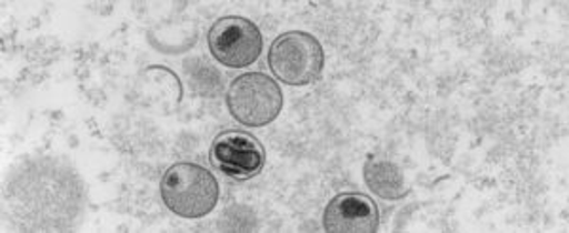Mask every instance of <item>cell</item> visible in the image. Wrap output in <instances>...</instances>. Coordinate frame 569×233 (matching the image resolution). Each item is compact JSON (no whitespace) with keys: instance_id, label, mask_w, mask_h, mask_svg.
I'll use <instances>...</instances> for the list:
<instances>
[{"instance_id":"7","label":"cell","mask_w":569,"mask_h":233,"mask_svg":"<svg viewBox=\"0 0 569 233\" xmlns=\"http://www.w3.org/2000/svg\"><path fill=\"white\" fill-rule=\"evenodd\" d=\"M370 192L382 200H402L408 194L407 179L399 165L391 162H369L362 169Z\"/></svg>"},{"instance_id":"2","label":"cell","mask_w":569,"mask_h":233,"mask_svg":"<svg viewBox=\"0 0 569 233\" xmlns=\"http://www.w3.org/2000/svg\"><path fill=\"white\" fill-rule=\"evenodd\" d=\"M268 65L283 84H316L323 74V45L313 34L302 31L279 34L268 53Z\"/></svg>"},{"instance_id":"5","label":"cell","mask_w":569,"mask_h":233,"mask_svg":"<svg viewBox=\"0 0 569 233\" xmlns=\"http://www.w3.org/2000/svg\"><path fill=\"white\" fill-rule=\"evenodd\" d=\"M211 162L230 179L247 181L264 168V146L246 131H224L211 144Z\"/></svg>"},{"instance_id":"3","label":"cell","mask_w":569,"mask_h":233,"mask_svg":"<svg viewBox=\"0 0 569 233\" xmlns=\"http://www.w3.org/2000/svg\"><path fill=\"white\" fill-rule=\"evenodd\" d=\"M228 111L247 128H264L281 114L283 91L262 72H247L236 78L227 93Z\"/></svg>"},{"instance_id":"6","label":"cell","mask_w":569,"mask_h":233,"mask_svg":"<svg viewBox=\"0 0 569 233\" xmlns=\"http://www.w3.org/2000/svg\"><path fill=\"white\" fill-rule=\"evenodd\" d=\"M323 227L329 233H376L380 227V211L369 195L338 194L325 209Z\"/></svg>"},{"instance_id":"1","label":"cell","mask_w":569,"mask_h":233,"mask_svg":"<svg viewBox=\"0 0 569 233\" xmlns=\"http://www.w3.org/2000/svg\"><path fill=\"white\" fill-rule=\"evenodd\" d=\"M160 194L171 213L181 219H203L219 201V182L209 169L198 163L181 162L163 173Z\"/></svg>"},{"instance_id":"4","label":"cell","mask_w":569,"mask_h":233,"mask_svg":"<svg viewBox=\"0 0 569 233\" xmlns=\"http://www.w3.org/2000/svg\"><path fill=\"white\" fill-rule=\"evenodd\" d=\"M209 52L230 69H246L262 53V34L251 20L227 16L214 21L208 33Z\"/></svg>"}]
</instances>
